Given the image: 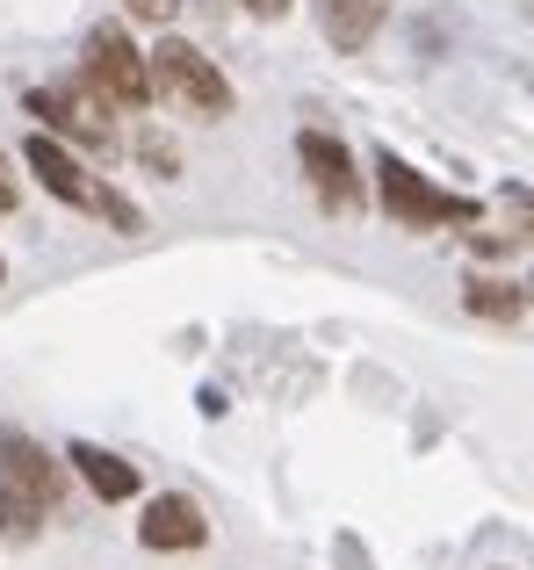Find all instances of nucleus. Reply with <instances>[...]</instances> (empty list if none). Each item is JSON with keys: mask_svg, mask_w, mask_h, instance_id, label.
Instances as JSON below:
<instances>
[{"mask_svg": "<svg viewBox=\"0 0 534 570\" xmlns=\"http://www.w3.org/2000/svg\"><path fill=\"white\" fill-rule=\"evenodd\" d=\"M66 499V462H51L29 433L0 426V542H29L43 513Z\"/></svg>", "mask_w": 534, "mask_h": 570, "instance_id": "1", "label": "nucleus"}, {"mask_svg": "<svg viewBox=\"0 0 534 570\" xmlns=\"http://www.w3.org/2000/svg\"><path fill=\"white\" fill-rule=\"evenodd\" d=\"M22 159H29V174H37L43 181V195H58V203H72V209H87V217H109L116 232H138V209L123 203V195H116L109 181H101V174H87V159L72 153V145H58V138H29L22 145Z\"/></svg>", "mask_w": 534, "mask_h": 570, "instance_id": "2", "label": "nucleus"}, {"mask_svg": "<svg viewBox=\"0 0 534 570\" xmlns=\"http://www.w3.org/2000/svg\"><path fill=\"white\" fill-rule=\"evenodd\" d=\"M145 66H152V95H159V101L202 116V124L231 116V80L217 72V58H202L188 37H159V51L145 58Z\"/></svg>", "mask_w": 534, "mask_h": 570, "instance_id": "3", "label": "nucleus"}, {"mask_svg": "<svg viewBox=\"0 0 534 570\" xmlns=\"http://www.w3.org/2000/svg\"><path fill=\"white\" fill-rule=\"evenodd\" d=\"M80 80L95 87L109 109H145V101H152V66H145V51L130 43L123 22H95V29H87Z\"/></svg>", "mask_w": 534, "mask_h": 570, "instance_id": "4", "label": "nucleus"}, {"mask_svg": "<svg viewBox=\"0 0 534 570\" xmlns=\"http://www.w3.org/2000/svg\"><path fill=\"white\" fill-rule=\"evenodd\" d=\"M29 116L43 124V138L58 145H87V153H116V124H109V101L95 95L87 80L72 87H29Z\"/></svg>", "mask_w": 534, "mask_h": 570, "instance_id": "5", "label": "nucleus"}, {"mask_svg": "<svg viewBox=\"0 0 534 570\" xmlns=\"http://www.w3.org/2000/svg\"><path fill=\"white\" fill-rule=\"evenodd\" d=\"M376 181H383V209H390L405 232H441V224H469V217H477V203H469V195L434 188L426 174H412L405 159H390V153L376 159Z\"/></svg>", "mask_w": 534, "mask_h": 570, "instance_id": "6", "label": "nucleus"}, {"mask_svg": "<svg viewBox=\"0 0 534 570\" xmlns=\"http://www.w3.org/2000/svg\"><path fill=\"white\" fill-rule=\"evenodd\" d=\"M296 167H304L310 195H318L333 217L362 203V167H354V153L333 138V130H304V138H296Z\"/></svg>", "mask_w": 534, "mask_h": 570, "instance_id": "7", "label": "nucleus"}, {"mask_svg": "<svg viewBox=\"0 0 534 570\" xmlns=\"http://www.w3.org/2000/svg\"><path fill=\"white\" fill-rule=\"evenodd\" d=\"M202 505L196 499H181V491H167V499H152L145 505V520H138V542L145 549H159V557H174V549H202Z\"/></svg>", "mask_w": 534, "mask_h": 570, "instance_id": "8", "label": "nucleus"}, {"mask_svg": "<svg viewBox=\"0 0 534 570\" xmlns=\"http://www.w3.org/2000/svg\"><path fill=\"white\" fill-rule=\"evenodd\" d=\"M310 8H318V29H325L333 51H362V43L383 29L390 0H310Z\"/></svg>", "mask_w": 534, "mask_h": 570, "instance_id": "9", "label": "nucleus"}, {"mask_svg": "<svg viewBox=\"0 0 534 570\" xmlns=\"http://www.w3.org/2000/svg\"><path fill=\"white\" fill-rule=\"evenodd\" d=\"M66 462L87 476V491H95L101 505H123L130 491H138V470H130L123 455H109V448H95V441H72V448H66Z\"/></svg>", "mask_w": 534, "mask_h": 570, "instance_id": "10", "label": "nucleus"}, {"mask_svg": "<svg viewBox=\"0 0 534 570\" xmlns=\"http://www.w3.org/2000/svg\"><path fill=\"white\" fill-rule=\"evenodd\" d=\"M463 311H469V318H492V325H513V318H521V289L498 282V275H469Z\"/></svg>", "mask_w": 534, "mask_h": 570, "instance_id": "11", "label": "nucleus"}, {"mask_svg": "<svg viewBox=\"0 0 534 570\" xmlns=\"http://www.w3.org/2000/svg\"><path fill=\"white\" fill-rule=\"evenodd\" d=\"M498 203H506L513 232H521V238H534V188H506V195H498Z\"/></svg>", "mask_w": 534, "mask_h": 570, "instance_id": "12", "label": "nucleus"}, {"mask_svg": "<svg viewBox=\"0 0 534 570\" xmlns=\"http://www.w3.org/2000/svg\"><path fill=\"white\" fill-rule=\"evenodd\" d=\"M123 8H130V14H138V22H167V14H174V8H181V0H123Z\"/></svg>", "mask_w": 534, "mask_h": 570, "instance_id": "13", "label": "nucleus"}, {"mask_svg": "<svg viewBox=\"0 0 534 570\" xmlns=\"http://www.w3.org/2000/svg\"><path fill=\"white\" fill-rule=\"evenodd\" d=\"M138 153H145V167H159V174H174V145H167V138H145V145H138Z\"/></svg>", "mask_w": 534, "mask_h": 570, "instance_id": "14", "label": "nucleus"}, {"mask_svg": "<svg viewBox=\"0 0 534 570\" xmlns=\"http://www.w3.org/2000/svg\"><path fill=\"white\" fill-rule=\"evenodd\" d=\"M14 195H22V188H14V167H8V153H0V217L14 209Z\"/></svg>", "mask_w": 534, "mask_h": 570, "instance_id": "15", "label": "nucleus"}, {"mask_svg": "<svg viewBox=\"0 0 534 570\" xmlns=\"http://www.w3.org/2000/svg\"><path fill=\"white\" fill-rule=\"evenodd\" d=\"M246 14H260V22H281V14H289V0H246Z\"/></svg>", "mask_w": 534, "mask_h": 570, "instance_id": "16", "label": "nucleus"}, {"mask_svg": "<svg viewBox=\"0 0 534 570\" xmlns=\"http://www.w3.org/2000/svg\"><path fill=\"white\" fill-rule=\"evenodd\" d=\"M0 275H8V267H0Z\"/></svg>", "mask_w": 534, "mask_h": 570, "instance_id": "17", "label": "nucleus"}]
</instances>
